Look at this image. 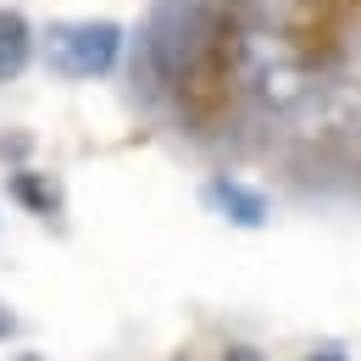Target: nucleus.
<instances>
[{
  "instance_id": "f03ea898",
  "label": "nucleus",
  "mask_w": 361,
  "mask_h": 361,
  "mask_svg": "<svg viewBox=\"0 0 361 361\" xmlns=\"http://www.w3.org/2000/svg\"><path fill=\"white\" fill-rule=\"evenodd\" d=\"M206 206L233 228H267V195L262 189H250V183H239L233 173H217V178H206Z\"/></svg>"
},
{
  "instance_id": "39448f33",
  "label": "nucleus",
  "mask_w": 361,
  "mask_h": 361,
  "mask_svg": "<svg viewBox=\"0 0 361 361\" xmlns=\"http://www.w3.org/2000/svg\"><path fill=\"white\" fill-rule=\"evenodd\" d=\"M217 361H267V350H256V345L233 339V345H223V356H217Z\"/></svg>"
},
{
  "instance_id": "20e7f679",
  "label": "nucleus",
  "mask_w": 361,
  "mask_h": 361,
  "mask_svg": "<svg viewBox=\"0 0 361 361\" xmlns=\"http://www.w3.org/2000/svg\"><path fill=\"white\" fill-rule=\"evenodd\" d=\"M6 189H11V200L23 206V212H34V217H56L61 212V183L39 173V167H11L6 173Z\"/></svg>"
},
{
  "instance_id": "423d86ee",
  "label": "nucleus",
  "mask_w": 361,
  "mask_h": 361,
  "mask_svg": "<svg viewBox=\"0 0 361 361\" xmlns=\"http://www.w3.org/2000/svg\"><path fill=\"white\" fill-rule=\"evenodd\" d=\"M17 328H23V322H17V312L0 300V345H6V339H17Z\"/></svg>"
},
{
  "instance_id": "0eeeda50",
  "label": "nucleus",
  "mask_w": 361,
  "mask_h": 361,
  "mask_svg": "<svg viewBox=\"0 0 361 361\" xmlns=\"http://www.w3.org/2000/svg\"><path fill=\"white\" fill-rule=\"evenodd\" d=\"M306 361H345V350H339V345H328V350H312Z\"/></svg>"
},
{
  "instance_id": "7ed1b4c3",
  "label": "nucleus",
  "mask_w": 361,
  "mask_h": 361,
  "mask_svg": "<svg viewBox=\"0 0 361 361\" xmlns=\"http://www.w3.org/2000/svg\"><path fill=\"white\" fill-rule=\"evenodd\" d=\"M34 50H39V34H34V23H28L23 11L0 6V84H17V78L28 73Z\"/></svg>"
},
{
  "instance_id": "f257e3e1",
  "label": "nucleus",
  "mask_w": 361,
  "mask_h": 361,
  "mask_svg": "<svg viewBox=\"0 0 361 361\" xmlns=\"http://www.w3.org/2000/svg\"><path fill=\"white\" fill-rule=\"evenodd\" d=\"M123 45H128V34H123V23H111V17L56 23V28H45V67L56 73V78H78V84H90V78L117 73Z\"/></svg>"
},
{
  "instance_id": "6e6552de",
  "label": "nucleus",
  "mask_w": 361,
  "mask_h": 361,
  "mask_svg": "<svg viewBox=\"0 0 361 361\" xmlns=\"http://www.w3.org/2000/svg\"><path fill=\"white\" fill-rule=\"evenodd\" d=\"M23 361H39V356H23Z\"/></svg>"
},
{
  "instance_id": "1a4fd4ad",
  "label": "nucleus",
  "mask_w": 361,
  "mask_h": 361,
  "mask_svg": "<svg viewBox=\"0 0 361 361\" xmlns=\"http://www.w3.org/2000/svg\"><path fill=\"white\" fill-rule=\"evenodd\" d=\"M173 361H183V356H173Z\"/></svg>"
}]
</instances>
